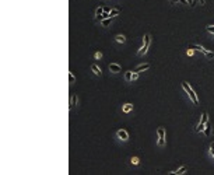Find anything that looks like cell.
<instances>
[{
  "label": "cell",
  "instance_id": "obj_1",
  "mask_svg": "<svg viewBox=\"0 0 214 175\" xmlns=\"http://www.w3.org/2000/svg\"><path fill=\"white\" fill-rule=\"evenodd\" d=\"M182 87H183V90L186 91V94H189V98L192 100V102H193V104H197L199 100H197V97H196V93L192 90V87H190V85H189L186 81L182 83Z\"/></svg>",
  "mask_w": 214,
  "mask_h": 175
},
{
  "label": "cell",
  "instance_id": "obj_2",
  "mask_svg": "<svg viewBox=\"0 0 214 175\" xmlns=\"http://www.w3.org/2000/svg\"><path fill=\"white\" fill-rule=\"evenodd\" d=\"M150 43H151V37H150V34H145L144 35V43H143L141 49L139 50V56H143L145 52H147L148 48H150Z\"/></svg>",
  "mask_w": 214,
  "mask_h": 175
},
{
  "label": "cell",
  "instance_id": "obj_3",
  "mask_svg": "<svg viewBox=\"0 0 214 175\" xmlns=\"http://www.w3.org/2000/svg\"><path fill=\"white\" fill-rule=\"evenodd\" d=\"M157 135H158V146H164L165 144V129L164 127H158Z\"/></svg>",
  "mask_w": 214,
  "mask_h": 175
},
{
  "label": "cell",
  "instance_id": "obj_4",
  "mask_svg": "<svg viewBox=\"0 0 214 175\" xmlns=\"http://www.w3.org/2000/svg\"><path fill=\"white\" fill-rule=\"evenodd\" d=\"M116 135H118L119 139H122V140H127V139H129V133H127L125 129H119L116 132Z\"/></svg>",
  "mask_w": 214,
  "mask_h": 175
},
{
  "label": "cell",
  "instance_id": "obj_5",
  "mask_svg": "<svg viewBox=\"0 0 214 175\" xmlns=\"http://www.w3.org/2000/svg\"><path fill=\"white\" fill-rule=\"evenodd\" d=\"M109 70H111L112 73H119V72H122V67H120V64H118V63H111L109 64Z\"/></svg>",
  "mask_w": 214,
  "mask_h": 175
},
{
  "label": "cell",
  "instance_id": "obj_6",
  "mask_svg": "<svg viewBox=\"0 0 214 175\" xmlns=\"http://www.w3.org/2000/svg\"><path fill=\"white\" fill-rule=\"evenodd\" d=\"M147 69H150V64H148V63H143V64H139V66L133 70V72H139V73H140V72H143V70H147Z\"/></svg>",
  "mask_w": 214,
  "mask_h": 175
},
{
  "label": "cell",
  "instance_id": "obj_7",
  "mask_svg": "<svg viewBox=\"0 0 214 175\" xmlns=\"http://www.w3.org/2000/svg\"><path fill=\"white\" fill-rule=\"evenodd\" d=\"M186 171H188V168L183 165V167H181V168H178L176 171H172V172H169V174H174V175H182V174H185Z\"/></svg>",
  "mask_w": 214,
  "mask_h": 175
},
{
  "label": "cell",
  "instance_id": "obj_8",
  "mask_svg": "<svg viewBox=\"0 0 214 175\" xmlns=\"http://www.w3.org/2000/svg\"><path fill=\"white\" fill-rule=\"evenodd\" d=\"M189 48H192V49H195V50H199V52H201V53H206V49L203 48L201 45H189Z\"/></svg>",
  "mask_w": 214,
  "mask_h": 175
},
{
  "label": "cell",
  "instance_id": "obj_9",
  "mask_svg": "<svg viewBox=\"0 0 214 175\" xmlns=\"http://www.w3.org/2000/svg\"><path fill=\"white\" fill-rule=\"evenodd\" d=\"M91 70H93V72H94L97 76H99V77L102 76V72H101V69L97 66V64H91Z\"/></svg>",
  "mask_w": 214,
  "mask_h": 175
},
{
  "label": "cell",
  "instance_id": "obj_10",
  "mask_svg": "<svg viewBox=\"0 0 214 175\" xmlns=\"http://www.w3.org/2000/svg\"><path fill=\"white\" fill-rule=\"evenodd\" d=\"M132 109H133V105H132V104H125L123 108H122V111H123L125 114H129Z\"/></svg>",
  "mask_w": 214,
  "mask_h": 175
},
{
  "label": "cell",
  "instance_id": "obj_11",
  "mask_svg": "<svg viewBox=\"0 0 214 175\" xmlns=\"http://www.w3.org/2000/svg\"><path fill=\"white\" fill-rule=\"evenodd\" d=\"M114 18H115V17H109V18H105V20H102V21H101V24H102L104 27H109Z\"/></svg>",
  "mask_w": 214,
  "mask_h": 175
},
{
  "label": "cell",
  "instance_id": "obj_12",
  "mask_svg": "<svg viewBox=\"0 0 214 175\" xmlns=\"http://www.w3.org/2000/svg\"><path fill=\"white\" fill-rule=\"evenodd\" d=\"M204 129H206V125H204V123H201V122H199L195 130H196L197 133H200V132H204Z\"/></svg>",
  "mask_w": 214,
  "mask_h": 175
},
{
  "label": "cell",
  "instance_id": "obj_13",
  "mask_svg": "<svg viewBox=\"0 0 214 175\" xmlns=\"http://www.w3.org/2000/svg\"><path fill=\"white\" fill-rule=\"evenodd\" d=\"M115 41L119 42V43H125L126 42V37H125V35H116V37H115Z\"/></svg>",
  "mask_w": 214,
  "mask_h": 175
},
{
  "label": "cell",
  "instance_id": "obj_14",
  "mask_svg": "<svg viewBox=\"0 0 214 175\" xmlns=\"http://www.w3.org/2000/svg\"><path fill=\"white\" fill-rule=\"evenodd\" d=\"M102 14H104V8H102V7H98L97 11H95V17H97V20H99Z\"/></svg>",
  "mask_w": 214,
  "mask_h": 175
},
{
  "label": "cell",
  "instance_id": "obj_15",
  "mask_svg": "<svg viewBox=\"0 0 214 175\" xmlns=\"http://www.w3.org/2000/svg\"><path fill=\"white\" fill-rule=\"evenodd\" d=\"M204 133H206V136L209 137L210 135H211V125H210L209 122L206 123V129H204Z\"/></svg>",
  "mask_w": 214,
  "mask_h": 175
},
{
  "label": "cell",
  "instance_id": "obj_16",
  "mask_svg": "<svg viewBox=\"0 0 214 175\" xmlns=\"http://www.w3.org/2000/svg\"><path fill=\"white\" fill-rule=\"evenodd\" d=\"M201 123H204L206 125L207 122H209V115H207V112H203V115H201V121H200Z\"/></svg>",
  "mask_w": 214,
  "mask_h": 175
},
{
  "label": "cell",
  "instance_id": "obj_17",
  "mask_svg": "<svg viewBox=\"0 0 214 175\" xmlns=\"http://www.w3.org/2000/svg\"><path fill=\"white\" fill-rule=\"evenodd\" d=\"M132 77H133V72H126L125 73V80H126V81H132Z\"/></svg>",
  "mask_w": 214,
  "mask_h": 175
},
{
  "label": "cell",
  "instance_id": "obj_18",
  "mask_svg": "<svg viewBox=\"0 0 214 175\" xmlns=\"http://www.w3.org/2000/svg\"><path fill=\"white\" fill-rule=\"evenodd\" d=\"M119 13H120V10H119V8H112V10L109 11V14H111V17H116Z\"/></svg>",
  "mask_w": 214,
  "mask_h": 175
},
{
  "label": "cell",
  "instance_id": "obj_19",
  "mask_svg": "<svg viewBox=\"0 0 214 175\" xmlns=\"http://www.w3.org/2000/svg\"><path fill=\"white\" fill-rule=\"evenodd\" d=\"M76 104H77V94H73V95H71V102H70V106L76 105Z\"/></svg>",
  "mask_w": 214,
  "mask_h": 175
},
{
  "label": "cell",
  "instance_id": "obj_20",
  "mask_svg": "<svg viewBox=\"0 0 214 175\" xmlns=\"http://www.w3.org/2000/svg\"><path fill=\"white\" fill-rule=\"evenodd\" d=\"M204 55H206L209 59H214V52H210V50H206V53H204Z\"/></svg>",
  "mask_w": 214,
  "mask_h": 175
},
{
  "label": "cell",
  "instance_id": "obj_21",
  "mask_svg": "<svg viewBox=\"0 0 214 175\" xmlns=\"http://www.w3.org/2000/svg\"><path fill=\"white\" fill-rule=\"evenodd\" d=\"M130 162H132L133 165H137L140 161H139V158H137V157H132V160H130Z\"/></svg>",
  "mask_w": 214,
  "mask_h": 175
},
{
  "label": "cell",
  "instance_id": "obj_22",
  "mask_svg": "<svg viewBox=\"0 0 214 175\" xmlns=\"http://www.w3.org/2000/svg\"><path fill=\"white\" fill-rule=\"evenodd\" d=\"M206 29H207V32H210V34H214V25H207Z\"/></svg>",
  "mask_w": 214,
  "mask_h": 175
},
{
  "label": "cell",
  "instance_id": "obj_23",
  "mask_svg": "<svg viewBox=\"0 0 214 175\" xmlns=\"http://www.w3.org/2000/svg\"><path fill=\"white\" fill-rule=\"evenodd\" d=\"M76 81V77L73 76V73H69V83H74Z\"/></svg>",
  "mask_w": 214,
  "mask_h": 175
},
{
  "label": "cell",
  "instance_id": "obj_24",
  "mask_svg": "<svg viewBox=\"0 0 214 175\" xmlns=\"http://www.w3.org/2000/svg\"><path fill=\"white\" fill-rule=\"evenodd\" d=\"M139 79V72H134L133 73V77H132V81H134V80Z\"/></svg>",
  "mask_w": 214,
  "mask_h": 175
},
{
  "label": "cell",
  "instance_id": "obj_25",
  "mask_svg": "<svg viewBox=\"0 0 214 175\" xmlns=\"http://www.w3.org/2000/svg\"><path fill=\"white\" fill-rule=\"evenodd\" d=\"M210 153H211V156L214 157V141L211 143V146H210Z\"/></svg>",
  "mask_w": 214,
  "mask_h": 175
},
{
  "label": "cell",
  "instance_id": "obj_26",
  "mask_svg": "<svg viewBox=\"0 0 214 175\" xmlns=\"http://www.w3.org/2000/svg\"><path fill=\"white\" fill-rule=\"evenodd\" d=\"M101 58H102V53H101V52L95 53V59H101Z\"/></svg>",
  "mask_w": 214,
  "mask_h": 175
},
{
  "label": "cell",
  "instance_id": "obj_27",
  "mask_svg": "<svg viewBox=\"0 0 214 175\" xmlns=\"http://www.w3.org/2000/svg\"><path fill=\"white\" fill-rule=\"evenodd\" d=\"M193 50H195V49H192V48L188 49V52H186V53H188V56H192L193 55Z\"/></svg>",
  "mask_w": 214,
  "mask_h": 175
},
{
  "label": "cell",
  "instance_id": "obj_28",
  "mask_svg": "<svg viewBox=\"0 0 214 175\" xmlns=\"http://www.w3.org/2000/svg\"><path fill=\"white\" fill-rule=\"evenodd\" d=\"M186 3L190 4V6H195V0H186Z\"/></svg>",
  "mask_w": 214,
  "mask_h": 175
},
{
  "label": "cell",
  "instance_id": "obj_29",
  "mask_svg": "<svg viewBox=\"0 0 214 175\" xmlns=\"http://www.w3.org/2000/svg\"><path fill=\"white\" fill-rule=\"evenodd\" d=\"M204 3H206V2H204V0H199V4H200V6H203Z\"/></svg>",
  "mask_w": 214,
  "mask_h": 175
},
{
  "label": "cell",
  "instance_id": "obj_30",
  "mask_svg": "<svg viewBox=\"0 0 214 175\" xmlns=\"http://www.w3.org/2000/svg\"><path fill=\"white\" fill-rule=\"evenodd\" d=\"M169 2H172V3H178L179 0H169Z\"/></svg>",
  "mask_w": 214,
  "mask_h": 175
}]
</instances>
